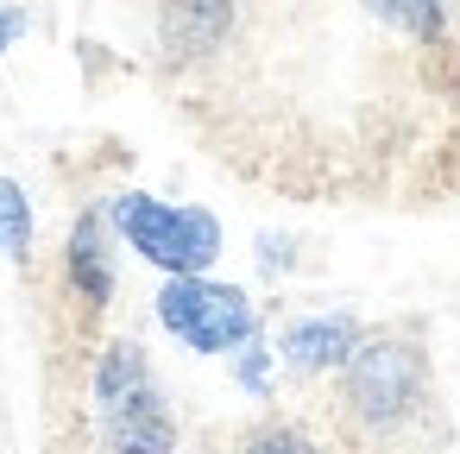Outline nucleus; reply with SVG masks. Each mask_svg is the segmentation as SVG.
Instances as JSON below:
<instances>
[{"label": "nucleus", "instance_id": "obj_1", "mask_svg": "<svg viewBox=\"0 0 460 454\" xmlns=\"http://www.w3.org/2000/svg\"><path fill=\"white\" fill-rule=\"evenodd\" d=\"M89 416L108 454H177L183 441V423L152 372V353L133 334L102 341L89 366Z\"/></svg>", "mask_w": 460, "mask_h": 454}, {"label": "nucleus", "instance_id": "obj_2", "mask_svg": "<svg viewBox=\"0 0 460 454\" xmlns=\"http://www.w3.org/2000/svg\"><path fill=\"white\" fill-rule=\"evenodd\" d=\"M114 240L146 259L158 278H190V272H215L221 253H227V227L215 209L202 202H171V196H152V190H114L102 202Z\"/></svg>", "mask_w": 460, "mask_h": 454}, {"label": "nucleus", "instance_id": "obj_3", "mask_svg": "<svg viewBox=\"0 0 460 454\" xmlns=\"http://www.w3.org/2000/svg\"><path fill=\"white\" fill-rule=\"evenodd\" d=\"M341 372V410L366 435H397L429 404V353L410 334H359Z\"/></svg>", "mask_w": 460, "mask_h": 454}, {"label": "nucleus", "instance_id": "obj_4", "mask_svg": "<svg viewBox=\"0 0 460 454\" xmlns=\"http://www.w3.org/2000/svg\"><path fill=\"white\" fill-rule=\"evenodd\" d=\"M152 316L158 328L183 347V353H202V360H227L240 341L265 334V316L252 303L246 284H227L215 272H190V278H164L158 297H152Z\"/></svg>", "mask_w": 460, "mask_h": 454}, {"label": "nucleus", "instance_id": "obj_5", "mask_svg": "<svg viewBox=\"0 0 460 454\" xmlns=\"http://www.w3.org/2000/svg\"><path fill=\"white\" fill-rule=\"evenodd\" d=\"M234 26H240L234 0H158V51L177 70L221 58L227 39H234Z\"/></svg>", "mask_w": 460, "mask_h": 454}, {"label": "nucleus", "instance_id": "obj_6", "mask_svg": "<svg viewBox=\"0 0 460 454\" xmlns=\"http://www.w3.org/2000/svg\"><path fill=\"white\" fill-rule=\"evenodd\" d=\"M114 227L102 215V202H89L70 234H64V290L83 303V309H108L114 290H120V272H114Z\"/></svg>", "mask_w": 460, "mask_h": 454}, {"label": "nucleus", "instance_id": "obj_7", "mask_svg": "<svg viewBox=\"0 0 460 454\" xmlns=\"http://www.w3.org/2000/svg\"><path fill=\"white\" fill-rule=\"evenodd\" d=\"M366 334V322L353 316V309H328V316H290L284 328H278V360L296 372V378H322V372H334L347 353H353V341Z\"/></svg>", "mask_w": 460, "mask_h": 454}, {"label": "nucleus", "instance_id": "obj_8", "mask_svg": "<svg viewBox=\"0 0 460 454\" xmlns=\"http://www.w3.org/2000/svg\"><path fill=\"white\" fill-rule=\"evenodd\" d=\"M359 7L410 45H441L447 39V0H359Z\"/></svg>", "mask_w": 460, "mask_h": 454}, {"label": "nucleus", "instance_id": "obj_9", "mask_svg": "<svg viewBox=\"0 0 460 454\" xmlns=\"http://www.w3.org/2000/svg\"><path fill=\"white\" fill-rule=\"evenodd\" d=\"M32 246H39V209L20 177H0V259L32 265Z\"/></svg>", "mask_w": 460, "mask_h": 454}, {"label": "nucleus", "instance_id": "obj_10", "mask_svg": "<svg viewBox=\"0 0 460 454\" xmlns=\"http://www.w3.org/2000/svg\"><path fill=\"white\" fill-rule=\"evenodd\" d=\"M227 366H234V385H240L246 397H271V366H278V353H271L265 334L240 341V347L227 353Z\"/></svg>", "mask_w": 460, "mask_h": 454}, {"label": "nucleus", "instance_id": "obj_11", "mask_svg": "<svg viewBox=\"0 0 460 454\" xmlns=\"http://www.w3.org/2000/svg\"><path fill=\"white\" fill-rule=\"evenodd\" d=\"M240 454H322V441H315L303 423H259V429L240 441Z\"/></svg>", "mask_w": 460, "mask_h": 454}, {"label": "nucleus", "instance_id": "obj_12", "mask_svg": "<svg viewBox=\"0 0 460 454\" xmlns=\"http://www.w3.org/2000/svg\"><path fill=\"white\" fill-rule=\"evenodd\" d=\"M252 246H259V265H265V272H290V265H296V240H290V234H259Z\"/></svg>", "mask_w": 460, "mask_h": 454}, {"label": "nucleus", "instance_id": "obj_13", "mask_svg": "<svg viewBox=\"0 0 460 454\" xmlns=\"http://www.w3.org/2000/svg\"><path fill=\"white\" fill-rule=\"evenodd\" d=\"M26 32H32V13L20 7V0H13V7H7V13H0V58H7V51H13V45H20Z\"/></svg>", "mask_w": 460, "mask_h": 454}]
</instances>
